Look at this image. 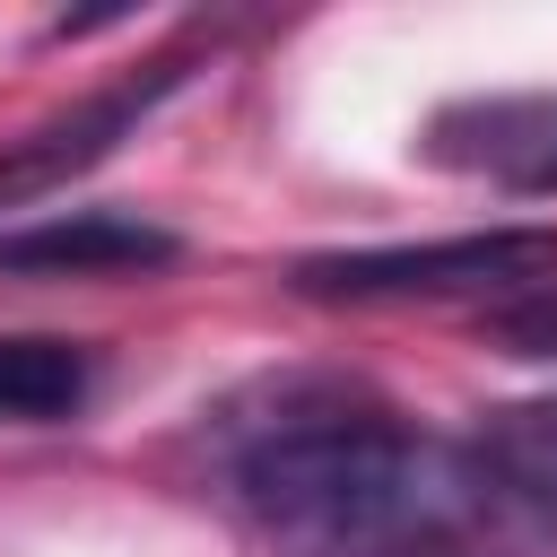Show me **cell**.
I'll return each mask as SVG.
<instances>
[{
	"mask_svg": "<svg viewBox=\"0 0 557 557\" xmlns=\"http://www.w3.org/2000/svg\"><path fill=\"white\" fill-rule=\"evenodd\" d=\"M479 496L531 513L540 531H557V400H513L479 426Z\"/></svg>",
	"mask_w": 557,
	"mask_h": 557,
	"instance_id": "5b68a950",
	"label": "cell"
},
{
	"mask_svg": "<svg viewBox=\"0 0 557 557\" xmlns=\"http://www.w3.org/2000/svg\"><path fill=\"white\" fill-rule=\"evenodd\" d=\"M244 513L278 557H444L479 505V470L383 409H287L235 461Z\"/></svg>",
	"mask_w": 557,
	"mask_h": 557,
	"instance_id": "6da1fadb",
	"label": "cell"
},
{
	"mask_svg": "<svg viewBox=\"0 0 557 557\" xmlns=\"http://www.w3.org/2000/svg\"><path fill=\"white\" fill-rule=\"evenodd\" d=\"M174 87H183V61H157V70H139V78L87 96L78 113H52L44 131H26V139L0 157V209H26V200H44V191H61L70 174H87V165H96L122 131H139L148 104L174 96Z\"/></svg>",
	"mask_w": 557,
	"mask_h": 557,
	"instance_id": "3957f363",
	"label": "cell"
},
{
	"mask_svg": "<svg viewBox=\"0 0 557 557\" xmlns=\"http://www.w3.org/2000/svg\"><path fill=\"white\" fill-rule=\"evenodd\" d=\"M487 331H496L513 357H557V278H548V287H522V296H505Z\"/></svg>",
	"mask_w": 557,
	"mask_h": 557,
	"instance_id": "ba28073f",
	"label": "cell"
},
{
	"mask_svg": "<svg viewBox=\"0 0 557 557\" xmlns=\"http://www.w3.org/2000/svg\"><path fill=\"white\" fill-rule=\"evenodd\" d=\"M96 366L78 339H52V331H9L0 339V418L35 426V418H70L87 400Z\"/></svg>",
	"mask_w": 557,
	"mask_h": 557,
	"instance_id": "8992f818",
	"label": "cell"
},
{
	"mask_svg": "<svg viewBox=\"0 0 557 557\" xmlns=\"http://www.w3.org/2000/svg\"><path fill=\"white\" fill-rule=\"evenodd\" d=\"M557 278V235L548 226H496V235H453V244H374V252H313L296 261L305 296H522Z\"/></svg>",
	"mask_w": 557,
	"mask_h": 557,
	"instance_id": "7a4b0ae2",
	"label": "cell"
},
{
	"mask_svg": "<svg viewBox=\"0 0 557 557\" xmlns=\"http://www.w3.org/2000/svg\"><path fill=\"white\" fill-rule=\"evenodd\" d=\"M479 131H487L479 165H496L522 191H557V104H487Z\"/></svg>",
	"mask_w": 557,
	"mask_h": 557,
	"instance_id": "52a82bcc",
	"label": "cell"
},
{
	"mask_svg": "<svg viewBox=\"0 0 557 557\" xmlns=\"http://www.w3.org/2000/svg\"><path fill=\"white\" fill-rule=\"evenodd\" d=\"M174 261V235L122 209H70L44 226H0V270H44V278H113V270H157Z\"/></svg>",
	"mask_w": 557,
	"mask_h": 557,
	"instance_id": "277c9868",
	"label": "cell"
}]
</instances>
